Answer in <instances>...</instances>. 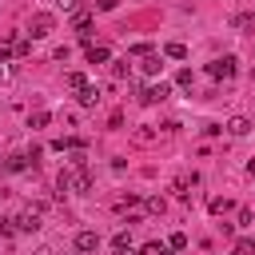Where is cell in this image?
Segmentation results:
<instances>
[{
  "mask_svg": "<svg viewBox=\"0 0 255 255\" xmlns=\"http://www.w3.org/2000/svg\"><path fill=\"white\" fill-rule=\"evenodd\" d=\"M52 24H56V20H52V12H36V16L28 20V36H32V40H40V36H48V32H52Z\"/></svg>",
  "mask_w": 255,
  "mask_h": 255,
  "instance_id": "obj_1",
  "label": "cell"
},
{
  "mask_svg": "<svg viewBox=\"0 0 255 255\" xmlns=\"http://www.w3.org/2000/svg\"><path fill=\"white\" fill-rule=\"evenodd\" d=\"M16 231H28V235H32V231H40V203H36V207H28L24 215H16Z\"/></svg>",
  "mask_w": 255,
  "mask_h": 255,
  "instance_id": "obj_2",
  "label": "cell"
},
{
  "mask_svg": "<svg viewBox=\"0 0 255 255\" xmlns=\"http://www.w3.org/2000/svg\"><path fill=\"white\" fill-rule=\"evenodd\" d=\"M207 72H211L215 80H231V76H235V56H223V60L207 64Z\"/></svg>",
  "mask_w": 255,
  "mask_h": 255,
  "instance_id": "obj_3",
  "label": "cell"
},
{
  "mask_svg": "<svg viewBox=\"0 0 255 255\" xmlns=\"http://www.w3.org/2000/svg\"><path fill=\"white\" fill-rule=\"evenodd\" d=\"M167 92H171L167 84H151V88L139 92V104H159V100H167Z\"/></svg>",
  "mask_w": 255,
  "mask_h": 255,
  "instance_id": "obj_4",
  "label": "cell"
},
{
  "mask_svg": "<svg viewBox=\"0 0 255 255\" xmlns=\"http://www.w3.org/2000/svg\"><path fill=\"white\" fill-rule=\"evenodd\" d=\"M96 247H100V235H96V231H80V235H76V251H80V255H92Z\"/></svg>",
  "mask_w": 255,
  "mask_h": 255,
  "instance_id": "obj_5",
  "label": "cell"
},
{
  "mask_svg": "<svg viewBox=\"0 0 255 255\" xmlns=\"http://www.w3.org/2000/svg\"><path fill=\"white\" fill-rule=\"evenodd\" d=\"M108 60H112V52L104 44H88V64H108Z\"/></svg>",
  "mask_w": 255,
  "mask_h": 255,
  "instance_id": "obj_6",
  "label": "cell"
},
{
  "mask_svg": "<svg viewBox=\"0 0 255 255\" xmlns=\"http://www.w3.org/2000/svg\"><path fill=\"white\" fill-rule=\"evenodd\" d=\"M80 104H84V108H96V104H100V88L84 84V88H80Z\"/></svg>",
  "mask_w": 255,
  "mask_h": 255,
  "instance_id": "obj_7",
  "label": "cell"
},
{
  "mask_svg": "<svg viewBox=\"0 0 255 255\" xmlns=\"http://www.w3.org/2000/svg\"><path fill=\"white\" fill-rule=\"evenodd\" d=\"M24 167H28V155H8V159L0 163V171H8V175H12V171H24Z\"/></svg>",
  "mask_w": 255,
  "mask_h": 255,
  "instance_id": "obj_8",
  "label": "cell"
},
{
  "mask_svg": "<svg viewBox=\"0 0 255 255\" xmlns=\"http://www.w3.org/2000/svg\"><path fill=\"white\" fill-rule=\"evenodd\" d=\"M227 131H231V135H247V131H251V120L235 116V120H227Z\"/></svg>",
  "mask_w": 255,
  "mask_h": 255,
  "instance_id": "obj_9",
  "label": "cell"
},
{
  "mask_svg": "<svg viewBox=\"0 0 255 255\" xmlns=\"http://www.w3.org/2000/svg\"><path fill=\"white\" fill-rule=\"evenodd\" d=\"M195 183H199V175H179V179H175V191H179L183 199H191V191H187V187H195Z\"/></svg>",
  "mask_w": 255,
  "mask_h": 255,
  "instance_id": "obj_10",
  "label": "cell"
},
{
  "mask_svg": "<svg viewBox=\"0 0 255 255\" xmlns=\"http://www.w3.org/2000/svg\"><path fill=\"white\" fill-rule=\"evenodd\" d=\"M139 68H143V72H147V76H155V72H159V68H163V60H159V56H155V52H147V56H143V64H139Z\"/></svg>",
  "mask_w": 255,
  "mask_h": 255,
  "instance_id": "obj_11",
  "label": "cell"
},
{
  "mask_svg": "<svg viewBox=\"0 0 255 255\" xmlns=\"http://www.w3.org/2000/svg\"><path fill=\"white\" fill-rule=\"evenodd\" d=\"M163 56H167V60H183V56H187V48L175 40V44H167V48H163Z\"/></svg>",
  "mask_w": 255,
  "mask_h": 255,
  "instance_id": "obj_12",
  "label": "cell"
},
{
  "mask_svg": "<svg viewBox=\"0 0 255 255\" xmlns=\"http://www.w3.org/2000/svg\"><path fill=\"white\" fill-rule=\"evenodd\" d=\"M48 120H52L48 112H32V116H28V128H48Z\"/></svg>",
  "mask_w": 255,
  "mask_h": 255,
  "instance_id": "obj_13",
  "label": "cell"
},
{
  "mask_svg": "<svg viewBox=\"0 0 255 255\" xmlns=\"http://www.w3.org/2000/svg\"><path fill=\"white\" fill-rule=\"evenodd\" d=\"M84 84H88V80H84V72H68V88H72V92H80Z\"/></svg>",
  "mask_w": 255,
  "mask_h": 255,
  "instance_id": "obj_14",
  "label": "cell"
},
{
  "mask_svg": "<svg viewBox=\"0 0 255 255\" xmlns=\"http://www.w3.org/2000/svg\"><path fill=\"white\" fill-rule=\"evenodd\" d=\"M147 211H151V215H163V211H167V203H163L159 195H151V199H147Z\"/></svg>",
  "mask_w": 255,
  "mask_h": 255,
  "instance_id": "obj_15",
  "label": "cell"
},
{
  "mask_svg": "<svg viewBox=\"0 0 255 255\" xmlns=\"http://www.w3.org/2000/svg\"><path fill=\"white\" fill-rule=\"evenodd\" d=\"M167 247H171V251H183V247H187V235H183V231H175V235L167 239Z\"/></svg>",
  "mask_w": 255,
  "mask_h": 255,
  "instance_id": "obj_16",
  "label": "cell"
},
{
  "mask_svg": "<svg viewBox=\"0 0 255 255\" xmlns=\"http://www.w3.org/2000/svg\"><path fill=\"white\" fill-rule=\"evenodd\" d=\"M139 203V195H128V199H116V211H128V207H135Z\"/></svg>",
  "mask_w": 255,
  "mask_h": 255,
  "instance_id": "obj_17",
  "label": "cell"
},
{
  "mask_svg": "<svg viewBox=\"0 0 255 255\" xmlns=\"http://www.w3.org/2000/svg\"><path fill=\"white\" fill-rule=\"evenodd\" d=\"M143 255H171V247H159V243H147Z\"/></svg>",
  "mask_w": 255,
  "mask_h": 255,
  "instance_id": "obj_18",
  "label": "cell"
},
{
  "mask_svg": "<svg viewBox=\"0 0 255 255\" xmlns=\"http://www.w3.org/2000/svg\"><path fill=\"white\" fill-rule=\"evenodd\" d=\"M0 235H16V219H0Z\"/></svg>",
  "mask_w": 255,
  "mask_h": 255,
  "instance_id": "obj_19",
  "label": "cell"
},
{
  "mask_svg": "<svg viewBox=\"0 0 255 255\" xmlns=\"http://www.w3.org/2000/svg\"><path fill=\"white\" fill-rule=\"evenodd\" d=\"M227 207H231V203H227V199H211V211H215V215H223V211H227Z\"/></svg>",
  "mask_w": 255,
  "mask_h": 255,
  "instance_id": "obj_20",
  "label": "cell"
},
{
  "mask_svg": "<svg viewBox=\"0 0 255 255\" xmlns=\"http://www.w3.org/2000/svg\"><path fill=\"white\" fill-rule=\"evenodd\" d=\"M235 24H239V28H243V32H255V20H251V16H239V20H235Z\"/></svg>",
  "mask_w": 255,
  "mask_h": 255,
  "instance_id": "obj_21",
  "label": "cell"
},
{
  "mask_svg": "<svg viewBox=\"0 0 255 255\" xmlns=\"http://www.w3.org/2000/svg\"><path fill=\"white\" fill-rule=\"evenodd\" d=\"M235 251H239V255H255V243H251V239H243V243H239Z\"/></svg>",
  "mask_w": 255,
  "mask_h": 255,
  "instance_id": "obj_22",
  "label": "cell"
},
{
  "mask_svg": "<svg viewBox=\"0 0 255 255\" xmlns=\"http://www.w3.org/2000/svg\"><path fill=\"white\" fill-rule=\"evenodd\" d=\"M96 4H100V12H112V8L120 4V0H96Z\"/></svg>",
  "mask_w": 255,
  "mask_h": 255,
  "instance_id": "obj_23",
  "label": "cell"
},
{
  "mask_svg": "<svg viewBox=\"0 0 255 255\" xmlns=\"http://www.w3.org/2000/svg\"><path fill=\"white\" fill-rule=\"evenodd\" d=\"M56 4H60L64 12H72V8H76V0H56Z\"/></svg>",
  "mask_w": 255,
  "mask_h": 255,
  "instance_id": "obj_24",
  "label": "cell"
},
{
  "mask_svg": "<svg viewBox=\"0 0 255 255\" xmlns=\"http://www.w3.org/2000/svg\"><path fill=\"white\" fill-rule=\"evenodd\" d=\"M116 255H131V247H116Z\"/></svg>",
  "mask_w": 255,
  "mask_h": 255,
  "instance_id": "obj_25",
  "label": "cell"
},
{
  "mask_svg": "<svg viewBox=\"0 0 255 255\" xmlns=\"http://www.w3.org/2000/svg\"><path fill=\"white\" fill-rule=\"evenodd\" d=\"M4 80H8V68H4V64H0V84H4Z\"/></svg>",
  "mask_w": 255,
  "mask_h": 255,
  "instance_id": "obj_26",
  "label": "cell"
},
{
  "mask_svg": "<svg viewBox=\"0 0 255 255\" xmlns=\"http://www.w3.org/2000/svg\"><path fill=\"white\" fill-rule=\"evenodd\" d=\"M247 171H251V175H255V159H251V163H247Z\"/></svg>",
  "mask_w": 255,
  "mask_h": 255,
  "instance_id": "obj_27",
  "label": "cell"
}]
</instances>
